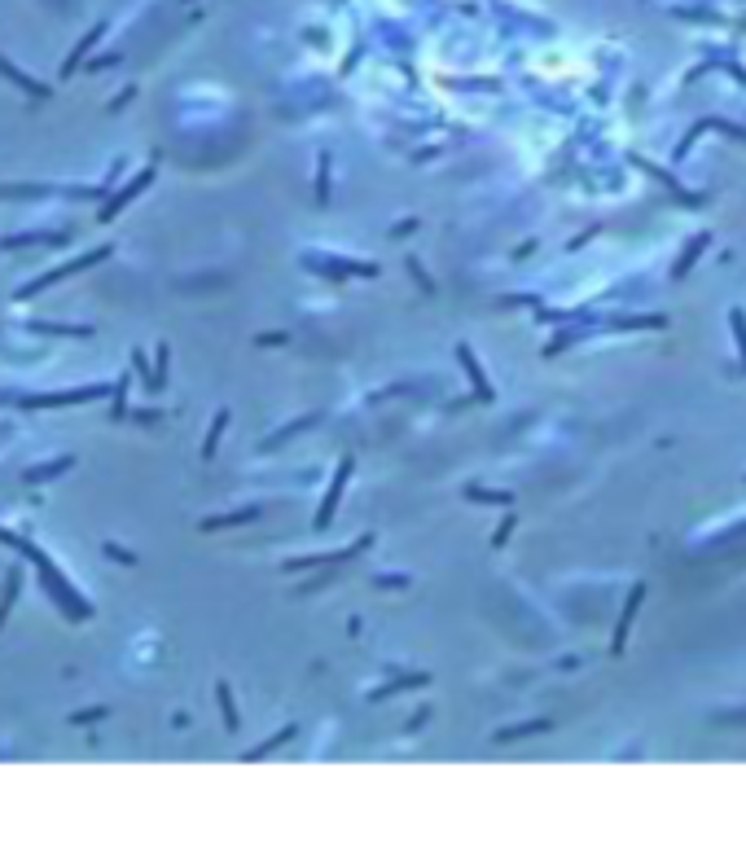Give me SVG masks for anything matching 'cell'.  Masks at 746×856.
Masks as SVG:
<instances>
[{
    "instance_id": "1",
    "label": "cell",
    "mask_w": 746,
    "mask_h": 856,
    "mask_svg": "<svg viewBox=\"0 0 746 856\" xmlns=\"http://www.w3.org/2000/svg\"><path fill=\"white\" fill-rule=\"evenodd\" d=\"M106 255H110V246H97V250H88V255H80V259H70V264H62V268H53V273H44V277H36L31 285H22L18 299H31L36 290H44V285H53V281H62V277H70V273H80V268L97 264V259H106Z\"/></svg>"
},
{
    "instance_id": "2",
    "label": "cell",
    "mask_w": 746,
    "mask_h": 856,
    "mask_svg": "<svg viewBox=\"0 0 746 856\" xmlns=\"http://www.w3.org/2000/svg\"><path fill=\"white\" fill-rule=\"evenodd\" d=\"M347 479H351V457L339 461V470H334V479H329V492H325V501H321V509L312 518V527H329L334 523V509H339L343 492H347Z\"/></svg>"
},
{
    "instance_id": "3",
    "label": "cell",
    "mask_w": 746,
    "mask_h": 856,
    "mask_svg": "<svg viewBox=\"0 0 746 856\" xmlns=\"http://www.w3.org/2000/svg\"><path fill=\"white\" fill-rule=\"evenodd\" d=\"M641 602H646V584H636V588L628 593V598H624V611H619V624H614V641H610V655H614V659L624 655V645H628V633H632V619H636Z\"/></svg>"
},
{
    "instance_id": "4",
    "label": "cell",
    "mask_w": 746,
    "mask_h": 856,
    "mask_svg": "<svg viewBox=\"0 0 746 856\" xmlns=\"http://www.w3.org/2000/svg\"><path fill=\"white\" fill-rule=\"evenodd\" d=\"M457 360L466 365V378H470V386H474V396H479L483 404H492V400H496V391L487 386V374H483V365H479V356H474L466 343H457Z\"/></svg>"
},
{
    "instance_id": "5",
    "label": "cell",
    "mask_w": 746,
    "mask_h": 856,
    "mask_svg": "<svg viewBox=\"0 0 746 856\" xmlns=\"http://www.w3.org/2000/svg\"><path fill=\"white\" fill-rule=\"evenodd\" d=\"M149 180H154V167H145V171H141V176L132 180V185H123V189H119V194H114V198H110L106 206H101V220H114V216L123 211V206H127V202H132V198H137V194H141V189L149 185Z\"/></svg>"
},
{
    "instance_id": "6",
    "label": "cell",
    "mask_w": 746,
    "mask_h": 856,
    "mask_svg": "<svg viewBox=\"0 0 746 856\" xmlns=\"http://www.w3.org/2000/svg\"><path fill=\"white\" fill-rule=\"evenodd\" d=\"M106 386H84V391H66V396H40V400H22L27 408H53V404H84L92 396H101Z\"/></svg>"
},
{
    "instance_id": "7",
    "label": "cell",
    "mask_w": 746,
    "mask_h": 856,
    "mask_svg": "<svg viewBox=\"0 0 746 856\" xmlns=\"http://www.w3.org/2000/svg\"><path fill=\"white\" fill-rule=\"evenodd\" d=\"M707 246H711V233H698V238H693V242H689V246L681 250V259H676V268H672V277H685V273H689L693 264H698V255H703Z\"/></svg>"
},
{
    "instance_id": "8",
    "label": "cell",
    "mask_w": 746,
    "mask_h": 856,
    "mask_svg": "<svg viewBox=\"0 0 746 856\" xmlns=\"http://www.w3.org/2000/svg\"><path fill=\"white\" fill-rule=\"evenodd\" d=\"M101 31H106V27H92V31H88V36H84V40H80V44H75V48H70V58H66V66H62V75H70V70H75V66H80V62H84V53H88V48H92V44H97V40H101Z\"/></svg>"
},
{
    "instance_id": "9",
    "label": "cell",
    "mask_w": 746,
    "mask_h": 856,
    "mask_svg": "<svg viewBox=\"0 0 746 856\" xmlns=\"http://www.w3.org/2000/svg\"><path fill=\"white\" fill-rule=\"evenodd\" d=\"M0 70H5V75H9V80H14V84H22V88H27V93H31V97H48V88H44V84H40V80H31V75H22V70H14V66H9V62H5V58H0Z\"/></svg>"
},
{
    "instance_id": "10",
    "label": "cell",
    "mask_w": 746,
    "mask_h": 856,
    "mask_svg": "<svg viewBox=\"0 0 746 856\" xmlns=\"http://www.w3.org/2000/svg\"><path fill=\"white\" fill-rule=\"evenodd\" d=\"M215 698H220V712H224V729H238V707H233V694H228L224 681L215 685Z\"/></svg>"
},
{
    "instance_id": "11",
    "label": "cell",
    "mask_w": 746,
    "mask_h": 856,
    "mask_svg": "<svg viewBox=\"0 0 746 856\" xmlns=\"http://www.w3.org/2000/svg\"><path fill=\"white\" fill-rule=\"evenodd\" d=\"M286 738H294V724H286V729H281V734H272L268 742H260V746H255V751H246V760H264L268 751H277V746L286 742Z\"/></svg>"
},
{
    "instance_id": "12",
    "label": "cell",
    "mask_w": 746,
    "mask_h": 856,
    "mask_svg": "<svg viewBox=\"0 0 746 856\" xmlns=\"http://www.w3.org/2000/svg\"><path fill=\"white\" fill-rule=\"evenodd\" d=\"M224 422H228V408L215 413V422H211V430H207V444H202V457H215V444H220V435H224Z\"/></svg>"
},
{
    "instance_id": "13",
    "label": "cell",
    "mask_w": 746,
    "mask_h": 856,
    "mask_svg": "<svg viewBox=\"0 0 746 856\" xmlns=\"http://www.w3.org/2000/svg\"><path fill=\"white\" fill-rule=\"evenodd\" d=\"M549 720H527V724H513V729H501L496 742H509V738H523V734H545Z\"/></svg>"
},
{
    "instance_id": "14",
    "label": "cell",
    "mask_w": 746,
    "mask_h": 856,
    "mask_svg": "<svg viewBox=\"0 0 746 856\" xmlns=\"http://www.w3.org/2000/svg\"><path fill=\"white\" fill-rule=\"evenodd\" d=\"M729 325H733L737 352H742V360H746V312H742V307H733V312H729Z\"/></svg>"
},
{
    "instance_id": "15",
    "label": "cell",
    "mask_w": 746,
    "mask_h": 856,
    "mask_svg": "<svg viewBox=\"0 0 746 856\" xmlns=\"http://www.w3.org/2000/svg\"><path fill=\"white\" fill-rule=\"evenodd\" d=\"M470 501H487V505H509V492H487V487H470Z\"/></svg>"
},
{
    "instance_id": "16",
    "label": "cell",
    "mask_w": 746,
    "mask_h": 856,
    "mask_svg": "<svg viewBox=\"0 0 746 856\" xmlns=\"http://www.w3.org/2000/svg\"><path fill=\"white\" fill-rule=\"evenodd\" d=\"M14 593H18V571H9V580H5V598H0V624H5V615H9V606H14Z\"/></svg>"
},
{
    "instance_id": "17",
    "label": "cell",
    "mask_w": 746,
    "mask_h": 856,
    "mask_svg": "<svg viewBox=\"0 0 746 856\" xmlns=\"http://www.w3.org/2000/svg\"><path fill=\"white\" fill-rule=\"evenodd\" d=\"M316 198L321 202L329 198V159H321V171H316Z\"/></svg>"
},
{
    "instance_id": "18",
    "label": "cell",
    "mask_w": 746,
    "mask_h": 856,
    "mask_svg": "<svg viewBox=\"0 0 746 856\" xmlns=\"http://www.w3.org/2000/svg\"><path fill=\"white\" fill-rule=\"evenodd\" d=\"M513 523H518V514H505V523H501V527H496V536H492V544H496V549H501V544H505V540H509V532H513Z\"/></svg>"
},
{
    "instance_id": "19",
    "label": "cell",
    "mask_w": 746,
    "mask_h": 856,
    "mask_svg": "<svg viewBox=\"0 0 746 856\" xmlns=\"http://www.w3.org/2000/svg\"><path fill=\"white\" fill-rule=\"evenodd\" d=\"M123 404H127V378H119L114 386V418H123Z\"/></svg>"
},
{
    "instance_id": "20",
    "label": "cell",
    "mask_w": 746,
    "mask_h": 856,
    "mask_svg": "<svg viewBox=\"0 0 746 856\" xmlns=\"http://www.w3.org/2000/svg\"><path fill=\"white\" fill-rule=\"evenodd\" d=\"M101 716H106V707H88V712H75L70 724H88V720H101Z\"/></svg>"
},
{
    "instance_id": "21",
    "label": "cell",
    "mask_w": 746,
    "mask_h": 856,
    "mask_svg": "<svg viewBox=\"0 0 746 856\" xmlns=\"http://www.w3.org/2000/svg\"><path fill=\"white\" fill-rule=\"evenodd\" d=\"M413 228H417V220H400V224L391 228V238H408V233H413Z\"/></svg>"
},
{
    "instance_id": "22",
    "label": "cell",
    "mask_w": 746,
    "mask_h": 856,
    "mask_svg": "<svg viewBox=\"0 0 746 856\" xmlns=\"http://www.w3.org/2000/svg\"><path fill=\"white\" fill-rule=\"evenodd\" d=\"M106 554H110V558H119V562H132V554H127V549H119V544H106Z\"/></svg>"
}]
</instances>
